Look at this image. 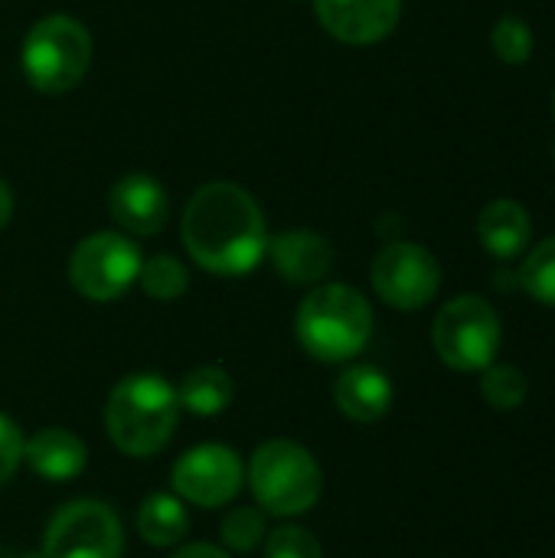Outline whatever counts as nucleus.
Masks as SVG:
<instances>
[{
  "instance_id": "1",
  "label": "nucleus",
  "mask_w": 555,
  "mask_h": 558,
  "mask_svg": "<svg viewBox=\"0 0 555 558\" xmlns=\"http://www.w3.org/2000/svg\"><path fill=\"white\" fill-rule=\"evenodd\" d=\"M186 255L222 278H239L258 268L268 252V222L249 190L229 180L203 183L180 222Z\"/></svg>"
},
{
  "instance_id": "2",
  "label": "nucleus",
  "mask_w": 555,
  "mask_h": 558,
  "mask_svg": "<svg viewBox=\"0 0 555 558\" xmlns=\"http://www.w3.org/2000/svg\"><path fill=\"white\" fill-rule=\"evenodd\" d=\"M180 422L177 389L157 373L124 376L105 402V432L128 458H150L167 448Z\"/></svg>"
},
{
  "instance_id": "3",
  "label": "nucleus",
  "mask_w": 555,
  "mask_h": 558,
  "mask_svg": "<svg viewBox=\"0 0 555 558\" xmlns=\"http://www.w3.org/2000/svg\"><path fill=\"white\" fill-rule=\"evenodd\" d=\"M294 333L314 360L347 363L370 343L373 307L350 284H321L301 301Z\"/></svg>"
},
{
  "instance_id": "4",
  "label": "nucleus",
  "mask_w": 555,
  "mask_h": 558,
  "mask_svg": "<svg viewBox=\"0 0 555 558\" xmlns=\"http://www.w3.org/2000/svg\"><path fill=\"white\" fill-rule=\"evenodd\" d=\"M249 487L265 513L304 517L321 500L324 474L304 445L275 438L255 448L249 461Z\"/></svg>"
},
{
  "instance_id": "5",
  "label": "nucleus",
  "mask_w": 555,
  "mask_h": 558,
  "mask_svg": "<svg viewBox=\"0 0 555 558\" xmlns=\"http://www.w3.org/2000/svg\"><path fill=\"white\" fill-rule=\"evenodd\" d=\"M20 65L36 92H72L92 65V36L85 23L69 13H49L36 20L23 36Z\"/></svg>"
},
{
  "instance_id": "6",
  "label": "nucleus",
  "mask_w": 555,
  "mask_h": 558,
  "mask_svg": "<svg viewBox=\"0 0 555 558\" xmlns=\"http://www.w3.org/2000/svg\"><path fill=\"white\" fill-rule=\"evenodd\" d=\"M500 337L497 311L478 294L448 301L432 324V347L438 360L458 373H484L497 360Z\"/></svg>"
},
{
  "instance_id": "7",
  "label": "nucleus",
  "mask_w": 555,
  "mask_h": 558,
  "mask_svg": "<svg viewBox=\"0 0 555 558\" xmlns=\"http://www.w3.org/2000/svg\"><path fill=\"white\" fill-rule=\"evenodd\" d=\"M144 255L137 242L124 232H92L82 239L69 258V281L88 301H118L124 298L137 275Z\"/></svg>"
},
{
  "instance_id": "8",
  "label": "nucleus",
  "mask_w": 555,
  "mask_h": 558,
  "mask_svg": "<svg viewBox=\"0 0 555 558\" xmlns=\"http://www.w3.org/2000/svg\"><path fill=\"white\" fill-rule=\"evenodd\" d=\"M124 530L101 500H72L46 526L43 558H121Z\"/></svg>"
},
{
  "instance_id": "9",
  "label": "nucleus",
  "mask_w": 555,
  "mask_h": 558,
  "mask_svg": "<svg viewBox=\"0 0 555 558\" xmlns=\"http://www.w3.org/2000/svg\"><path fill=\"white\" fill-rule=\"evenodd\" d=\"M376 294L396 311L425 307L442 288L438 258L415 242H389L370 268Z\"/></svg>"
},
{
  "instance_id": "10",
  "label": "nucleus",
  "mask_w": 555,
  "mask_h": 558,
  "mask_svg": "<svg viewBox=\"0 0 555 558\" xmlns=\"http://www.w3.org/2000/svg\"><path fill=\"white\" fill-rule=\"evenodd\" d=\"M242 481H245V471H242L239 454L213 441L190 448L170 471V484L177 497L203 510L232 504L242 490Z\"/></svg>"
},
{
  "instance_id": "11",
  "label": "nucleus",
  "mask_w": 555,
  "mask_h": 558,
  "mask_svg": "<svg viewBox=\"0 0 555 558\" xmlns=\"http://www.w3.org/2000/svg\"><path fill=\"white\" fill-rule=\"evenodd\" d=\"M321 26L350 46L386 39L402 16V0H314Z\"/></svg>"
},
{
  "instance_id": "12",
  "label": "nucleus",
  "mask_w": 555,
  "mask_h": 558,
  "mask_svg": "<svg viewBox=\"0 0 555 558\" xmlns=\"http://www.w3.org/2000/svg\"><path fill=\"white\" fill-rule=\"evenodd\" d=\"M108 209L128 235H157L167 226L170 199L164 183L150 173H128L111 186Z\"/></svg>"
},
{
  "instance_id": "13",
  "label": "nucleus",
  "mask_w": 555,
  "mask_h": 558,
  "mask_svg": "<svg viewBox=\"0 0 555 558\" xmlns=\"http://www.w3.org/2000/svg\"><path fill=\"white\" fill-rule=\"evenodd\" d=\"M268 255L275 271L291 284H317L334 265L330 242L314 229H291L268 239Z\"/></svg>"
},
{
  "instance_id": "14",
  "label": "nucleus",
  "mask_w": 555,
  "mask_h": 558,
  "mask_svg": "<svg viewBox=\"0 0 555 558\" xmlns=\"http://www.w3.org/2000/svg\"><path fill=\"white\" fill-rule=\"evenodd\" d=\"M23 461L39 474L43 481H75L85 471L88 451L82 438L69 428H43L23 445Z\"/></svg>"
},
{
  "instance_id": "15",
  "label": "nucleus",
  "mask_w": 555,
  "mask_h": 558,
  "mask_svg": "<svg viewBox=\"0 0 555 558\" xmlns=\"http://www.w3.org/2000/svg\"><path fill=\"white\" fill-rule=\"evenodd\" d=\"M334 402L353 422H379L393 405V383L376 366H350L334 383Z\"/></svg>"
},
{
  "instance_id": "16",
  "label": "nucleus",
  "mask_w": 555,
  "mask_h": 558,
  "mask_svg": "<svg viewBox=\"0 0 555 558\" xmlns=\"http://www.w3.org/2000/svg\"><path fill=\"white\" fill-rule=\"evenodd\" d=\"M533 222L523 203L517 199H494L481 209L478 239L494 258H517L530 242Z\"/></svg>"
},
{
  "instance_id": "17",
  "label": "nucleus",
  "mask_w": 555,
  "mask_h": 558,
  "mask_svg": "<svg viewBox=\"0 0 555 558\" xmlns=\"http://www.w3.org/2000/svg\"><path fill=\"white\" fill-rule=\"evenodd\" d=\"M177 399H180V409H186V412H193L200 418H213V415H222L232 405L236 383L222 366H196L180 383Z\"/></svg>"
},
{
  "instance_id": "18",
  "label": "nucleus",
  "mask_w": 555,
  "mask_h": 558,
  "mask_svg": "<svg viewBox=\"0 0 555 558\" xmlns=\"http://www.w3.org/2000/svg\"><path fill=\"white\" fill-rule=\"evenodd\" d=\"M186 533H190V517H186V507H183L180 497H173V494H150L141 504V510H137V536L147 546L167 549V546L183 543Z\"/></svg>"
},
{
  "instance_id": "19",
  "label": "nucleus",
  "mask_w": 555,
  "mask_h": 558,
  "mask_svg": "<svg viewBox=\"0 0 555 558\" xmlns=\"http://www.w3.org/2000/svg\"><path fill=\"white\" fill-rule=\"evenodd\" d=\"M137 281H141L144 294L154 298V301H177L190 288V275H186L183 262L173 258V255H154V258H147L141 265Z\"/></svg>"
},
{
  "instance_id": "20",
  "label": "nucleus",
  "mask_w": 555,
  "mask_h": 558,
  "mask_svg": "<svg viewBox=\"0 0 555 558\" xmlns=\"http://www.w3.org/2000/svg\"><path fill=\"white\" fill-rule=\"evenodd\" d=\"M530 383L523 376V369L507 366V363H491L484 369L481 379V396L487 399V405H494L497 412H514L527 402Z\"/></svg>"
},
{
  "instance_id": "21",
  "label": "nucleus",
  "mask_w": 555,
  "mask_h": 558,
  "mask_svg": "<svg viewBox=\"0 0 555 558\" xmlns=\"http://www.w3.org/2000/svg\"><path fill=\"white\" fill-rule=\"evenodd\" d=\"M520 284L533 301L555 307V235L540 242L527 255V262L520 268Z\"/></svg>"
},
{
  "instance_id": "22",
  "label": "nucleus",
  "mask_w": 555,
  "mask_h": 558,
  "mask_svg": "<svg viewBox=\"0 0 555 558\" xmlns=\"http://www.w3.org/2000/svg\"><path fill=\"white\" fill-rule=\"evenodd\" d=\"M491 46H494L500 62L523 65L533 56V29H530V23L523 16L507 13V16L497 20V26L491 33Z\"/></svg>"
},
{
  "instance_id": "23",
  "label": "nucleus",
  "mask_w": 555,
  "mask_h": 558,
  "mask_svg": "<svg viewBox=\"0 0 555 558\" xmlns=\"http://www.w3.org/2000/svg\"><path fill=\"white\" fill-rule=\"evenodd\" d=\"M265 513L262 507H236L222 520V543L232 553H252L265 543Z\"/></svg>"
},
{
  "instance_id": "24",
  "label": "nucleus",
  "mask_w": 555,
  "mask_h": 558,
  "mask_svg": "<svg viewBox=\"0 0 555 558\" xmlns=\"http://www.w3.org/2000/svg\"><path fill=\"white\" fill-rule=\"evenodd\" d=\"M265 558H324V549L304 526H278L265 536Z\"/></svg>"
},
{
  "instance_id": "25",
  "label": "nucleus",
  "mask_w": 555,
  "mask_h": 558,
  "mask_svg": "<svg viewBox=\"0 0 555 558\" xmlns=\"http://www.w3.org/2000/svg\"><path fill=\"white\" fill-rule=\"evenodd\" d=\"M23 445H26V438L20 435L16 422L0 412V487L16 474V468L23 461Z\"/></svg>"
},
{
  "instance_id": "26",
  "label": "nucleus",
  "mask_w": 555,
  "mask_h": 558,
  "mask_svg": "<svg viewBox=\"0 0 555 558\" xmlns=\"http://www.w3.org/2000/svg\"><path fill=\"white\" fill-rule=\"evenodd\" d=\"M170 558H232L226 549H219V546H209V543H186V546H180L177 553Z\"/></svg>"
},
{
  "instance_id": "27",
  "label": "nucleus",
  "mask_w": 555,
  "mask_h": 558,
  "mask_svg": "<svg viewBox=\"0 0 555 558\" xmlns=\"http://www.w3.org/2000/svg\"><path fill=\"white\" fill-rule=\"evenodd\" d=\"M10 216H13V193H10V186L0 180V229L10 222Z\"/></svg>"
},
{
  "instance_id": "28",
  "label": "nucleus",
  "mask_w": 555,
  "mask_h": 558,
  "mask_svg": "<svg viewBox=\"0 0 555 558\" xmlns=\"http://www.w3.org/2000/svg\"><path fill=\"white\" fill-rule=\"evenodd\" d=\"M3 558H43V553H10V556Z\"/></svg>"
},
{
  "instance_id": "29",
  "label": "nucleus",
  "mask_w": 555,
  "mask_h": 558,
  "mask_svg": "<svg viewBox=\"0 0 555 558\" xmlns=\"http://www.w3.org/2000/svg\"><path fill=\"white\" fill-rule=\"evenodd\" d=\"M553 111H555V95H553Z\"/></svg>"
}]
</instances>
